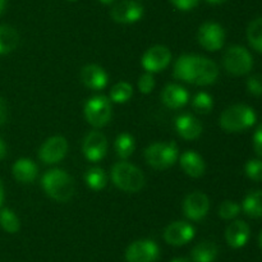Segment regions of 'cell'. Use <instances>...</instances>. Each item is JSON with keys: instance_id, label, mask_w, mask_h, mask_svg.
Listing matches in <instances>:
<instances>
[{"instance_id": "cell-1", "label": "cell", "mask_w": 262, "mask_h": 262, "mask_svg": "<svg viewBox=\"0 0 262 262\" xmlns=\"http://www.w3.org/2000/svg\"><path fill=\"white\" fill-rule=\"evenodd\" d=\"M174 76L179 81L197 86H209L216 82L219 67L211 59L194 54L179 56L174 64Z\"/></svg>"}, {"instance_id": "cell-2", "label": "cell", "mask_w": 262, "mask_h": 262, "mask_svg": "<svg viewBox=\"0 0 262 262\" xmlns=\"http://www.w3.org/2000/svg\"><path fill=\"white\" fill-rule=\"evenodd\" d=\"M41 186L50 199L56 202H67L76 192L74 179L63 169H51L41 178Z\"/></svg>"}, {"instance_id": "cell-3", "label": "cell", "mask_w": 262, "mask_h": 262, "mask_svg": "<svg viewBox=\"0 0 262 262\" xmlns=\"http://www.w3.org/2000/svg\"><path fill=\"white\" fill-rule=\"evenodd\" d=\"M257 120L255 110L248 105L237 104L227 107L220 115V127L228 133H238L253 127Z\"/></svg>"}, {"instance_id": "cell-4", "label": "cell", "mask_w": 262, "mask_h": 262, "mask_svg": "<svg viewBox=\"0 0 262 262\" xmlns=\"http://www.w3.org/2000/svg\"><path fill=\"white\" fill-rule=\"evenodd\" d=\"M112 182L117 188L127 193H136L145 186V174L133 164L127 161H119L112 168Z\"/></svg>"}, {"instance_id": "cell-5", "label": "cell", "mask_w": 262, "mask_h": 262, "mask_svg": "<svg viewBox=\"0 0 262 262\" xmlns=\"http://www.w3.org/2000/svg\"><path fill=\"white\" fill-rule=\"evenodd\" d=\"M179 148L176 142H155L145 150V160L151 168L164 170L178 161Z\"/></svg>"}, {"instance_id": "cell-6", "label": "cell", "mask_w": 262, "mask_h": 262, "mask_svg": "<svg viewBox=\"0 0 262 262\" xmlns=\"http://www.w3.org/2000/svg\"><path fill=\"white\" fill-rule=\"evenodd\" d=\"M223 66L233 76H245L253 67V58L250 51L241 45H233L223 55Z\"/></svg>"}, {"instance_id": "cell-7", "label": "cell", "mask_w": 262, "mask_h": 262, "mask_svg": "<svg viewBox=\"0 0 262 262\" xmlns=\"http://www.w3.org/2000/svg\"><path fill=\"white\" fill-rule=\"evenodd\" d=\"M113 114L112 101L104 95H97L84 104V118L94 128H102L110 122Z\"/></svg>"}, {"instance_id": "cell-8", "label": "cell", "mask_w": 262, "mask_h": 262, "mask_svg": "<svg viewBox=\"0 0 262 262\" xmlns=\"http://www.w3.org/2000/svg\"><path fill=\"white\" fill-rule=\"evenodd\" d=\"M199 43L207 51H217L224 46L225 31L219 23L205 22L197 32Z\"/></svg>"}, {"instance_id": "cell-9", "label": "cell", "mask_w": 262, "mask_h": 262, "mask_svg": "<svg viewBox=\"0 0 262 262\" xmlns=\"http://www.w3.org/2000/svg\"><path fill=\"white\" fill-rule=\"evenodd\" d=\"M68 152V141L63 136H53L48 138L38 150V158L43 164L54 165L66 158Z\"/></svg>"}, {"instance_id": "cell-10", "label": "cell", "mask_w": 262, "mask_h": 262, "mask_svg": "<svg viewBox=\"0 0 262 262\" xmlns=\"http://www.w3.org/2000/svg\"><path fill=\"white\" fill-rule=\"evenodd\" d=\"M171 61V51L165 45H155L147 49L141 59L143 69L148 73H159L164 71Z\"/></svg>"}, {"instance_id": "cell-11", "label": "cell", "mask_w": 262, "mask_h": 262, "mask_svg": "<svg viewBox=\"0 0 262 262\" xmlns=\"http://www.w3.org/2000/svg\"><path fill=\"white\" fill-rule=\"evenodd\" d=\"M160 256L159 246L154 241L141 239L136 241L128 246L125 251L127 262H155Z\"/></svg>"}, {"instance_id": "cell-12", "label": "cell", "mask_w": 262, "mask_h": 262, "mask_svg": "<svg viewBox=\"0 0 262 262\" xmlns=\"http://www.w3.org/2000/svg\"><path fill=\"white\" fill-rule=\"evenodd\" d=\"M143 13V7L136 0H122L112 8L110 17L117 23L130 25L142 19Z\"/></svg>"}, {"instance_id": "cell-13", "label": "cell", "mask_w": 262, "mask_h": 262, "mask_svg": "<svg viewBox=\"0 0 262 262\" xmlns=\"http://www.w3.org/2000/svg\"><path fill=\"white\" fill-rule=\"evenodd\" d=\"M82 152L91 163H97L106 156L107 140L100 130H92L84 137L82 143Z\"/></svg>"}, {"instance_id": "cell-14", "label": "cell", "mask_w": 262, "mask_h": 262, "mask_svg": "<svg viewBox=\"0 0 262 262\" xmlns=\"http://www.w3.org/2000/svg\"><path fill=\"white\" fill-rule=\"evenodd\" d=\"M210 210V200L204 192H192L183 201V214L187 219L200 222L204 219Z\"/></svg>"}, {"instance_id": "cell-15", "label": "cell", "mask_w": 262, "mask_h": 262, "mask_svg": "<svg viewBox=\"0 0 262 262\" xmlns=\"http://www.w3.org/2000/svg\"><path fill=\"white\" fill-rule=\"evenodd\" d=\"M193 237L194 228L189 223L182 222V220L171 223L164 230L165 242L170 246H176V247L187 245L193 239Z\"/></svg>"}, {"instance_id": "cell-16", "label": "cell", "mask_w": 262, "mask_h": 262, "mask_svg": "<svg viewBox=\"0 0 262 262\" xmlns=\"http://www.w3.org/2000/svg\"><path fill=\"white\" fill-rule=\"evenodd\" d=\"M81 81L87 89L99 91L107 86L109 77L105 69L97 64H87L81 69Z\"/></svg>"}, {"instance_id": "cell-17", "label": "cell", "mask_w": 262, "mask_h": 262, "mask_svg": "<svg viewBox=\"0 0 262 262\" xmlns=\"http://www.w3.org/2000/svg\"><path fill=\"white\" fill-rule=\"evenodd\" d=\"M174 125L179 137L187 141L197 140L204 130L202 123L192 114H182L177 117Z\"/></svg>"}, {"instance_id": "cell-18", "label": "cell", "mask_w": 262, "mask_h": 262, "mask_svg": "<svg viewBox=\"0 0 262 262\" xmlns=\"http://www.w3.org/2000/svg\"><path fill=\"white\" fill-rule=\"evenodd\" d=\"M179 164L184 173L192 178H200L205 174L206 170V165H205V160L200 154L196 151L187 150L179 156Z\"/></svg>"}, {"instance_id": "cell-19", "label": "cell", "mask_w": 262, "mask_h": 262, "mask_svg": "<svg viewBox=\"0 0 262 262\" xmlns=\"http://www.w3.org/2000/svg\"><path fill=\"white\" fill-rule=\"evenodd\" d=\"M251 229L243 220H235L225 230V239L232 248H242L250 239Z\"/></svg>"}, {"instance_id": "cell-20", "label": "cell", "mask_w": 262, "mask_h": 262, "mask_svg": "<svg viewBox=\"0 0 262 262\" xmlns=\"http://www.w3.org/2000/svg\"><path fill=\"white\" fill-rule=\"evenodd\" d=\"M188 91L177 83L168 84L161 92V101L169 109H181L188 102Z\"/></svg>"}, {"instance_id": "cell-21", "label": "cell", "mask_w": 262, "mask_h": 262, "mask_svg": "<svg viewBox=\"0 0 262 262\" xmlns=\"http://www.w3.org/2000/svg\"><path fill=\"white\" fill-rule=\"evenodd\" d=\"M12 173L17 182H19V183L22 184H30L33 183L35 179L37 178L38 169L37 165L35 164V161L27 158H22L18 159V160L13 164Z\"/></svg>"}, {"instance_id": "cell-22", "label": "cell", "mask_w": 262, "mask_h": 262, "mask_svg": "<svg viewBox=\"0 0 262 262\" xmlns=\"http://www.w3.org/2000/svg\"><path fill=\"white\" fill-rule=\"evenodd\" d=\"M19 43V35L12 26L0 25V55L12 53Z\"/></svg>"}, {"instance_id": "cell-23", "label": "cell", "mask_w": 262, "mask_h": 262, "mask_svg": "<svg viewBox=\"0 0 262 262\" xmlns=\"http://www.w3.org/2000/svg\"><path fill=\"white\" fill-rule=\"evenodd\" d=\"M217 253H219V250L214 242L204 241L192 250L191 257L193 262H214L216 260Z\"/></svg>"}, {"instance_id": "cell-24", "label": "cell", "mask_w": 262, "mask_h": 262, "mask_svg": "<svg viewBox=\"0 0 262 262\" xmlns=\"http://www.w3.org/2000/svg\"><path fill=\"white\" fill-rule=\"evenodd\" d=\"M242 210L247 216L252 219L262 217V191H252L245 197Z\"/></svg>"}, {"instance_id": "cell-25", "label": "cell", "mask_w": 262, "mask_h": 262, "mask_svg": "<svg viewBox=\"0 0 262 262\" xmlns=\"http://www.w3.org/2000/svg\"><path fill=\"white\" fill-rule=\"evenodd\" d=\"M114 147L118 158H120L122 160H127L136 150L135 137L129 133H120L115 140Z\"/></svg>"}, {"instance_id": "cell-26", "label": "cell", "mask_w": 262, "mask_h": 262, "mask_svg": "<svg viewBox=\"0 0 262 262\" xmlns=\"http://www.w3.org/2000/svg\"><path fill=\"white\" fill-rule=\"evenodd\" d=\"M84 182L92 191H101L107 184V174L101 168H91L84 174Z\"/></svg>"}, {"instance_id": "cell-27", "label": "cell", "mask_w": 262, "mask_h": 262, "mask_svg": "<svg viewBox=\"0 0 262 262\" xmlns=\"http://www.w3.org/2000/svg\"><path fill=\"white\" fill-rule=\"evenodd\" d=\"M133 95V87L132 84L128 82H118L110 90V101L115 102V104H124V102L129 101L130 97Z\"/></svg>"}, {"instance_id": "cell-28", "label": "cell", "mask_w": 262, "mask_h": 262, "mask_svg": "<svg viewBox=\"0 0 262 262\" xmlns=\"http://www.w3.org/2000/svg\"><path fill=\"white\" fill-rule=\"evenodd\" d=\"M247 40L258 53H262V17L256 18L247 27Z\"/></svg>"}, {"instance_id": "cell-29", "label": "cell", "mask_w": 262, "mask_h": 262, "mask_svg": "<svg viewBox=\"0 0 262 262\" xmlns=\"http://www.w3.org/2000/svg\"><path fill=\"white\" fill-rule=\"evenodd\" d=\"M0 225L3 229L9 234H14L19 230L20 223L14 211L10 209H2L0 210Z\"/></svg>"}, {"instance_id": "cell-30", "label": "cell", "mask_w": 262, "mask_h": 262, "mask_svg": "<svg viewBox=\"0 0 262 262\" xmlns=\"http://www.w3.org/2000/svg\"><path fill=\"white\" fill-rule=\"evenodd\" d=\"M192 106L200 114H209L214 107V100L207 92H199L192 100Z\"/></svg>"}, {"instance_id": "cell-31", "label": "cell", "mask_w": 262, "mask_h": 262, "mask_svg": "<svg viewBox=\"0 0 262 262\" xmlns=\"http://www.w3.org/2000/svg\"><path fill=\"white\" fill-rule=\"evenodd\" d=\"M241 210H242V207H241L237 202L227 200V201H224L220 205L219 216L224 220H232L239 215Z\"/></svg>"}, {"instance_id": "cell-32", "label": "cell", "mask_w": 262, "mask_h": 262, "mask_svg": "<svg viewBox=\"0 0 262 262\" xmlns=\"http://www.w3.org/2000/svg\"><path fill=\"white\" fill-rule=\"evenodd\" d=\"M245 173L251 181L262 182V160L252 159L245 165Z\"/></svg>"}, {"instance_id": "cell-33", "label": "cell", "mask_w": 262, "mask_h": 262, "mask_svg": "<svg viewBox=\"0 0 262 262\" xmlns=\"http://www.w3.org/2000/svg\"><path fill=\"white\" fill-rule=\"evenodd\" d=\"M138 90H140L141 94L148 95L154 91L155 89V78H154L152 73H145L138 78Z\"/></svg>"}, {"instance_id": "cell-34", "label": "cell", "mask_w": 262, "mask_h": 262, "mask_svg": "<svg viewBox=\"0 0 262 262\" xmlns=\"http://www.w3.org/2000/svg\"><path fill=\"white\" fill-rule=\"evenodd\" d=\"M247 91L253 96H262V76L253 74L247 79Z\"/></svg>"}, {"instance_id": "cell-35", "label": "cell", "mask_w": 262, "mask_h": 262, "mask_svg": "<svg viewBox=\"0 0 262 262\" xmlns=\"http://www.w3.org/2000/svg\"><path fill=\"white\" fill-rule=\"evenodd\" d=\"M177 9L183 10V12H188V10L194 9L199 5L200 0H169Z\"/></svg>"}, {"instance_id": "cell-36", "label": "cell", "mask_w": 262, "mask_h": 262, "mask_svg": "<svg viewBox=\"0 0 262 262\" xmlns=\"http://www.w3.org/2000/svg\"><path fill=\"white\" fill-rule=\"evenodd\" d=\"M253 148L256 155L262 158V124H260L253 135Z\"/></svg>"}, {"instance_id": "cell-37", "label": "cell", "mask_w": 262, "mask_h": 262, "mask_svg": "<svg viewBox=\"0 0 262 262\" xmlns=\"http://www.w3.org/2000/svg\"><path fill=\"white\" fill-rule=\"evenodd\" d=\"M7 117H8V109H7V104H5L4 99L0 96V127L7 122Z\"/></svg>"}, {"instance_id": "cell-38", "label": "cell", "mask_w": 262, "mask_h": 262, "mask_svg": "<svg viewBox=\"0 0 262 262\" xmlns=\"http://www.w3.org/2000/svg\"><path fill=\"white\" fill-rule=\"evenodd\" d=\"M5 156H7V145H5L4 141L0 138V160H3Z\"/></svg>"}, {"instance_id": "cell-39", "label": "cell", "mask_w": 262, "mask_h": 262, "mask_svg": "<svg viewBox=\"0 0 262 262\" xmlns=\"http://www.w3.org/2000/svg\"><path fill=\"white\" fill-rule=\"evenodd\" d=\"M4 197H5L4 186H3V182L0 181V206H2L3 202H4Z\"/></svg>"}, {"instance_id": "cell-40", "label": "cell", "mask_w": 262, "mask_h": 262, "mask_svg": "<svg viewBox=\"0 0 262 262\" xmlns=\"http://www.w3.org/2000/svg\"><path fill=\"white\" fill-rule=\"evenodd\" d=\"M206 2L211 5H220V4H224V3H227L228 0H206Z\"/></svg>"}, {"instance_id": "cell-41", "label": "cell", "mask_w": 262, "mask_h": 262, "mask_svg": "<svg viewBox=\"0 0 262 262\" xmlns=\"http://www.w3.org/2000/svg\"><path fill=\"white\" fill-rule=\"evenodd\" d=\"M5 5H7V0H0V14H2V13L4 12Z\"/></svg>"}, {"instance_id": "cell-42", "label": "cell", "mask_w": 262, "mask_h": 262, "mask_svg": "<svg viewBox=\"0 0 262 262\" xmlns=\"http://www.w3.org/2000/svg\"><path fill=\"white\" fill-rule=\"evenodd\" d=\"M170 262H189L187 258H183V257H178V258H174V260H171Z\"/></svg>"}, {"instance_id": "cell-43", "label": "cell", "mask_w": 262, "mask_h": 262, "mask_svg": "<svg viewBox=\"0 0 262 262\" xmlns=\"http://www.w3.org/2000/svg\"><path fill=\"white\" fill-rule=\"evenodd\" d=\"M258 246H260V248L262 250V230H261L260 235H258Z\"/></svg>"}, {"instance_id": "cell-44", "label": "cell", "mask_w": 262, "mask_h": 262, "mask_svg": "<svg viewBox=\"0 0 262 262\" xmlns=\"http://www.w3.org/2000/svg\"><path fill=\"white\" fill-rule=\"evenodd\" d=\"M100 3H102V4H110V3H113L114 0H99Z\"/></svg>"}, {"instance_id": "cell-45", "label": "cell", "mask_w": 262, "mask_h": 262, "mask_svg": "<svg viewBox=\"0 0 262 262\" xmlns=\"http://www.w3.org/2000/svg\"><path fill=\"white\" fill-rule=\"evenodd\" d=\"M69 2H74V0H69Z\"/></svg>"}]
</instances>
